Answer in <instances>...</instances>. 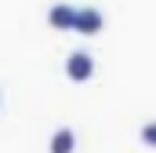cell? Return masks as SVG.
<instances>
[{
    "label": "cell",
    "instance_id": "1",
    "mask_svg": "<svg viewBox=\"0 0 156 153\" xmlns=\"http://www.w3.org/2000/svg\"><path fill=\"white\" fill-rule=\"evenodd\" d=\"M102 26H105V15H102L98 7H91V4L76 7V15H73V29H76V33L94 37V33H102Z\"/></svg>",
    "mask_w": 156,
    "mask_h": 153
},
{
    "label": "cell",
    "instance_id": "4",
    "mask_svg": "<svg viewBox=\"0 0 156 153\" xmlns=\"http://www.w3.org/2000/svg\"><path fill=\"white\" fill-rule=\"evenodd\" d=\"M47 150H51V153H73V150H76V131H73V128H58V131L51 135Z\"/></svg>",
    "mask_w": 156,
    "mask_h": 153
},
{
    "label": "cell",
    "instance_id": "5",
    "mask_svg": "<svg viewBox=\"0 0 156 153\" xmlns=\"http://www.w3.org/2000/svg\"><path fill=\"white\" fill-rule=\"evenodd\" d=\"M142 142H145V146H156V120H149V124L142 128Z\"/></svg>",
    "mask_w": 156,
    "mask_h": 153
},
{
    "label": "cell",
    "instance_id": "2",
    "mask_svg": "<svg viewBox=\"0 0 156 153\" xmlns=\"http://www.w3.org/2000/svg\"><path fill=\"white\" fill-rule=\"evenodd\" d=\"M91 73H94V55H91V51H69V58H66V76L76 80V84H83V80H91Z\"/></svg>",
    "mask_w": 156,
    "mask_h": 153
},
{
    "label": "cell",
    "instance_id": "3",
    "mask_svg": "<svg viewBox=\"0 0 156 153\" xmlns=\"http://www.w3.org/2000/svg\"><path fill=\"white\" fill-rule=\"evenodd\" d=\"M73 15H76L73 4H51L47 22H51V29H73Z\"/></svg>",
    "mask_w": 156,
    "mask_h": 153
}]
</instances>
